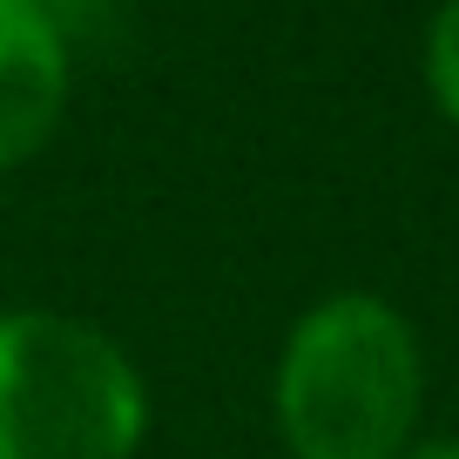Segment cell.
Masks as SVG:
<instances>
[{
	"instance_id": "obj_2",
	"label": "cell",
	"mask_w": 459,
	"mask_h": 459,
	"mask_svg": "<svg viewBox=\"0 0 459 459\" xmlns=\"http://www.w3.org/2000/svg\"><path fill=\"white\" fill-rule=\"evenodd\" d=\"M143 372L61 311H0V459H135Z\"/></svg>"
},
{
	"instance_id": "obj_5",
	"label": "cell",
	"mask_w": 459,
	"mask_h": 459,
	"mask_svg": "<svg viewBox=\"0 0 459 459\" xmlns=\"http://www.w3.org/2000/svg\"><path fill=\"white\" fill-rule=\"evenodd\" d=\"M399 459H459V439H432V446H405Z\"/></svg>"
},
{
	"instance_id": "obj_3",
	"label": "cell",
	"mask_w": 459,
	"mask_h": 459,
	"mask_svg": "<svg viewBox=\"0 0 459 459\" xmlns=\"http://www.w3.org/2000/svg\"><path fill=\"white\" fill-rule=\"evenodd\" d=\"M68 101V34L48 0H0V169L55 135Z\"/></svg>"
},
{
	"instance_id": "obj_1",
	"label": "cell",
	"mask_w": 459,
	"mask_h": 459,
	"mask_svg": "<svg viewBox=\"0 0 459 459\" xmlns=\"http://www.w3.org/2000/svg\"><path fill=\"white\" fill-rule=\"evenodd\" d=\"M419 338L385 298L338 290L290 325L277 426L298 459H399L419 426Z\"/></svg>"
},
{
	"instance_id": "obj_4",
	"label": "cell",
	"mask_w": 459,
	"mask_h": 459,
	"mask_svg": "<svg viewBox=\"0 0 459 459\" xmlns=\"http://www.w3.org/2000/svg\"><path fill=\"white\" fill-rule=\"evenodd\" d=\"M426 88L439 115L459 129V0H439V14L426 28Z\"/></svg>"
}]
</instances>
